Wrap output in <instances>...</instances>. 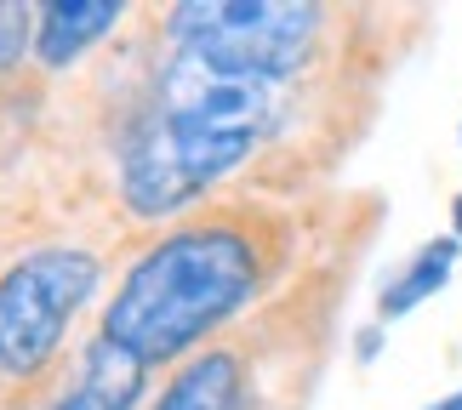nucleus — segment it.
<instances>
[{"label": "nucleus", "instance_id": "nucleus-1", "mask_svg": "<svg viewBox=\"0 0 462 410\" xmlns=\"http://www.w3.org/2000/svg\"><path fill=\"white\" fill-rule=\"evenodd\" d=\"M297 86L263 80L240 68L166 46L149 75V97L137 103L120 137V200L132 217H171L206 188L235 177L291 114Z\"/></svg>", "mask_w": 462, "mask_h": 410}, {"label": "nucleus", "instance_id": "nucleus-2", "mask_svg": "<svg viewBox=\"0 0 462 410\" xmlns=\"http://www.w3.org/2000/svg\"><path fill=\"white\" fill-rule=\"evenodd\" d=\"M269 279V245L245 217H194L160 234L103 308V336L149 370L194 353Z\"/></svg>", "mask_w": 462, "mask_h": 410}, {"label": "nucleus", "instance_id": "nucleus-3", "mask_svg": "<svg viewBox=\"0 0 462 410\" xmlns=\"http://www.w3.org/2000/svg\"><path fill=\"white\" fill-rule=\"evenodd\" d=\"M331 12L309 6V0H183L166 12V46L206 58L217 68H240V75L263 80H291L319 58Z\"/></svg>", "mask_w": 462, "mask_h": 410}, {"label": "nucleus", "instance_id": "nucleus-4", "mask_svg": "<svg viewBox=\"0 0 462 410\" xmlns=\"http://www.w3.org/2000/svg\"><path fill=\"white\" fill-rule=\"evenodd\" d=\"M103 262L86 245H34L0 274V377L29 382L58 360L69 319L97 291Z\"/></svg>", "mask_w": 462, "mask_h": 410}, {"label": "nucleus", "instance_id": "nucleus-5", "mask_svg": "<svg viewBox=\"0 0 462 410\" xmlns=\"http://www.w3.org/2000/svg\"><path fill=\"white\" fill-rule=\"evenodd\" d=\"M143 377H149V365L97 331L92 342H86V353H80L75 387H69L51 410H132L137 394H143Z\"/></svg>", "mask_w": 462, "mask_h": 410}, {"label": "nucleus", "instance_id": "nucleus-6", "mask_svg": "<svg viewBox=\"0 0 462 410\" xmlns=\"http://www.w3.org/2000/svg\"><path fill=\"white\" fill-rule=\"evenodd\" d=\"M34 17H41L34 23V58H41V68H69L86 46L103 41L126 17V6L120 0H51Z\"/></svg>", "mask_w": 462, "mask_h": 410}, {"label": "nucleus", "instance_id": "nucleus-7", "mask_svg": "<svg viewBox=\"0 0 462 410\" xmlns=\"http://www.w3.org/2000/svg\"><path fill=\"white\" fill-rule=\"evenodd\" d=\"M240 399H245V360L235 348H206L177 365V377L149 410H240Z\"/></svg>", "mask_w": 462, "mask_h": 410}, {"label": "nucleus", "instance_id": "nucleus-8", "mask_svg": "<svg viewBox=\"0 0 462 410\" xmlns=\"http://www.w3.org/2000/svg\"><path fill=\"white\" fill-rule=\"evenodd\" d=\"M451 269H457V240H434V245H422V251L411 257V269H405L394 285L383 291V319H400V314H411L417 302H429L439 285L451 279Z\"/></svg>", "mask_w": 462, "mask_h": 410}, {"label": "nucleus", "instance_id": "nucleus-9", "mask_svg": "<svg viewBox=\"0 0 462 410\" xmlns=\"http://www.w3.org/2000/svg\"><path fill=\"white\" fill-rule=\"evenodd\" d=\"M29 17H34L29 6H6V0H0V75L23 63V46H29Z\"/></svg>", "mask_w": 462, "mask_h": 410}, {"label": "nucleus", "instance_id": "nucleus-10", "mask_svg": "<svg viewBox=\"0 0 462 410\" xmlns=\"http://www.w3.org/2000/svg\"><path fill=\"white\" fill-rule=\"evenodd\" d=\"M451 223H457V240H462V194L451 200Z\"/></svg>", "mask_w": 462, "mask_h": 410}, {"label": "nucleus", "instance_id": "nucleus-11", "mask_svg": "<svg viewBox=\"0 0 462 410\" xmlns=\"http://www.w3.org/2000/svg\"><path fill=\"white\" fill-rule=\"evenodd\" d=\"M434 410H462V394H451V399H439Z\"/></svg>", "mask_w": 462, "mask_h": 410}]
</instances>
